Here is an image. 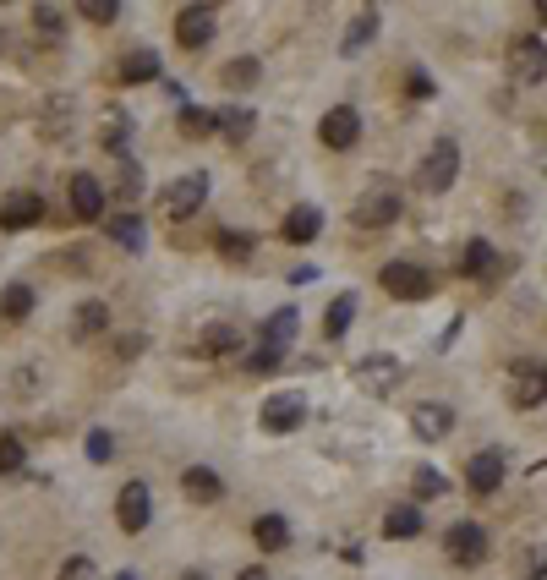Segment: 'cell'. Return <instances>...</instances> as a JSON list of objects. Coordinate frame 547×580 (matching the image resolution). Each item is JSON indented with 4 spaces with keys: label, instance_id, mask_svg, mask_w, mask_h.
Listing matches in <instances>:
<instances>
[{
    "label": "cell",
    "instance_id": "cell-1",
    "mask_svg": "<svg viewBox=\"0 0 547 580\" xmlns=\"http://www.w3.org/2000/svg\"><path fill=\"white\" fill-rule=\"evenodd\" d=\"M351 219H356V225H362V230H383V225H394V219H400V192H394L389 181H378V187H367L362 197H356Z\"/></svg>",
    "mask_w": 547,
    "mask_h": 580
},
{
    "label": "cell",
    "instance_id": "cell-4",
    "mask_svg": "<svg viewBox=\"0 0 547 580\" xmlns=\"http://www.w3.org/2000/svg\"><path fill=\"white\" fill-rule=\"evenodd\" d=\"M378 285L389 290V296H400V301H427L433 296V280H427V269H416V263H383Z\"/></svg>",
    "mask_w": 547,
    "mask_h": 580
},
{
    "label": "cell",
    "instance_id": "cell-19",
    "mask_svg": "<svg viewBox=\"0 0 547 580\" xmlns=\"http://www.w3.org/2000/svg\"><path fill=\"white\" fill-rule=\"evenodd\" d=\"M279 230H285V241H296V247H307V241H312V236H318V230H323V214H318V208H312V203H296V208H290V214H285V225H279Z\"/></svg>",
    "mask_w": 547,
    "mask_h": 580
},
{
    "label": "cell",
    "instance_id": "cell-31",
    "mask_svg": "<svg viewBox=\"0 0 547 580\" xmlns=\"http://www.w3.org/2000/svg\"><path fill=\"white\" fill-rule=\"evenodd\" d=\"M115 170H121V176H115V197H121V203H132V197L143 192V170H137V159L126 154V148L115 154Z\"/></svg>",
    "mask_w": 547,
    "mask_h": 580
},
{
    "label": "cell",
    "instance_id": "cell-11",
    "mask_svg": "<svg viewBox=\"0 0 547 580\" xmlns=\"http://www.w3.org/2000/svg\"><path fill=\"white\" fill-rule=\"evenodd\" d=\"M318 137H323V148H356L362 143V115H356L351 104H334V110L323 115Z\"/></svg>",
    "mask_w": 547,
    "mask_h": 580
},
{
    "label": "cell",
    "instance_id": "cell-37",
    "mask_svg": "<svg viewBox=\"0 0 547 580\" xmlns=\"http://www.w3.org/2000/svg\"><path fill=\"white\" fill-rule=\"evenodd\" d=\"M33 22H39V33H66V11L61 6H50V0H39V6H33Z\"/></svg>",
    "mask_w": 547,
    "mask_h": 580
},
{
    "label": "cell",
    "instance_id": "cell-8",
    "mask_svg": "<svg viewBox=\"0 0 547 580\" xmlns=\"http://www.w3.org/2000/svg\"><path fill=\"white\" fill-rule=\"evenodd\" d=\"M444 548H449V559H455V564L476 570V564L487 559V531L476 526V520H455V526H449V537H444Z\"/></svg>",
    "mask_w": 547,
    "mask_h": 580
},
{
    "label": "cell",
    "instance_id": "cell-40",
    "mask_svg": "<svg viewBox=\"0 0 547 580\" xmlns=\"http://www.w3.org/2000/svg\"><path fill=\"white\" fill-rule=\"evenodd\" d=\"M77 11H83L88 22H115V17H121V6H115V0H83Z\"/></svg>",
    "mask_w": 547,
    "mask_h": 580
},
{
    "label": "cell",
    "instance_id": "cell-7",
    "mask_svg": "<svg viewBox=\"0 0 547 580\" xmlns=\"http://www.w3.org/2000/svg\"><path fill=\"white\" fill-rule=\"evenodd\" d=\"M115 520H121V531H148V520H154V493H148V482H126L121 498H115Z\"/></svg>",
    "mask_w": 547,
    "mask_h": 580
},
{
    "label": "cell",
    "instance_id": "cell-36",
    "mask_svg": "<svg viewBox=\"0 0 547 580\" xmlns=\"http://www.w3.org/2000/svg\"><path fill=\"white\" fill-rule=\"evenodd\" d=\"M126 132H132V121H126L121 110H110V121H104L99 143H104V148H115V154H121V148H126Z\"/></svg>",
    "mask_w": 547,
    "mask_h": 580
},
{
    "label": "cell",
    "instance_id": "cell-24",
    "mask_svg": "<svg viewBox=\"0 0 547 580\" xmlns=\"http://www.w3.org/2000/svg\"><path fill=\"white\" fill-rule=\"evenodd\" d=\"M104 329H110V307H104V301H83V307L72 312L77 340H93V334H104Z\"/></svg>",
    "mask_w": 547,
    "mask_h": 580
},
{
    "label": "cell",
    "instance_id": "cell-10",
    "mask_svg": "<svg viewBox=\"0 0 547 580\" xmlns=\"http://www.w3.org/2000/svg\"><path fill=\"white\" fill-rule=\"evenodd\" d=\"M203 197H208V176H203V170H192V176H181V181H170V187H165V214L170 219H192L197 208H203Z\"/></svg>",
    "mask_w": 547,
    "mask_h": 580
},
{
    "label": "cell",
    "instance_id": "cell-33",
    "mask_svg": "<svg viewBox=\"0 0 547 580\" xmlns=\"http://www.w3.org/2000/svg\"><path fill=\"white\" fill-rule=\"evenodd\" d=\"M181 132L186 137H214L219 132V115L203 110V104H181Z\"/></svg>",
    "mask_w": 547,
    "mask_h": 580
},
{
    "label": "cell",
    "instance_id": "cell-6",
    "mask_svg": "<svg viewBox=\"0 0 547 580\" xmlns=\"http://www.w3.org/2000/svg\"><path fill=\"white\" fill-rule=\"evenodd\" d=\"M219 33V11L214 6H181L176 11V44L181 50H203Z\"/></svg>",
    "mask_w": 547,
    "mask_h": 580
},
{
    "label": "cell",
    "instance_id": "cell-27",
    "mask_svg": "<svg viewBox=\"0 0 547 580\" xmlns=\"http://www.w3.org/2000/svg\"><path fill=\"white\" fill-rule=\"evenodd\" d=\"M383 537H394V542H405V537H422V509H411V504L389 509V515H383Z\"/></svg>",
    "mask_w": 547,
    "mask_h": 580
},
{
    "label": "cell",
    "instance_id": "cell-9",
    "mask_svg": "<svg viewBox=\"0 0 547 580\" xmlns=\"http://www.w3.org/2000/svg\"><path fill=\"white\" fill-rule=\"evenodd\" d=\"M509 72H515V83H542L547 77V44L537 33H526V39L509 44Z\"/></svg>",
    "mask_w": 547,
    "mask_h": 580
},
{
    "label": "cell",
    "instance_id": "cell-13",
    "mask_svg": "<svg viewBox=\"0 0 547 580\" xmlns=\"http://www.w3.org/2000/svg\"><path fill=\"white\" fill-rule=\"evenodd\" d=\"M449 427H455V411H449V405H438V400H422L411 411V433L422 438V444H444Z\"/></svg>",
    "mask_w": 547,
    "mask_h": 580
},
{
    "label": "cell",
    "instance_id": "cell-5",
    "mask_svg": "<svg viewBox=\"0 0 547 580\" xmlns=\"http://www.w3.org/2000/svg\"><path fill=\"white\" fill-rule=\"evenodd\" d=\"M301 422H307V394L279 389V394L263 400V427H269V433H296Z\"/></svg>",
    "mask_w": 547,
    "mask_h": 580
},
{
    "label": "cell",
    "instance_id": "cell-45",
    "mask_svg": "<svg viewBox=\"0 0 547 580\" xmlns=\"http://www.w3.org/2000/svg\"><path fill=\"white\" fill-rule=\"evenodd\" d=\"M236 580H269V570H258V564H252V570H241Z\"/></svg>",
    "mask_w": 547,
    "mask_h": 580
},
{
    "label": "cell",
    "instance_id": "cell-39",
    "mask_svg": "<svg viewBox=\"0 0 547 580\" xmlns=\"http://www.w3.org/2000/svg\"><path fill=\"white\" fill-rule=\"evenodd\" d=\"M520 580H547V548H526L520 553Z\"/></svg>",
    "mask_w": 547,
    "mask_h": 580
},
{
    "label": "cell",
    "instance_id": "cell-16",
    "mask_svg": "<svg viewBox=\"0 0 547 580\" xmlns=\"http://www.w3.org/2000/svg\"><path fill=\"white\" fill-rule=\"evenodd\" d=\"M181 493L192 498V504H219L225 498V482L214 477L208 466H186V477H181Z\"/></svg>",
    "mask_w": 547,
    "mask_h": 580
},
{
    "label": "cell",
    "instance_id": "cell-25",
    "mask_svg": "<svg viewBox=\"0 0 547 580\" xmlns=\"http://www.w3.org/2000/svg\"><path fill=\"white\" fill-rule=\"evenodd\" d=\"M296 323H301V312H296V307H279L274 318L263 323V345L285 356V345H290V334H296Z\"/></svg>",
    "mask_w": 547,
    "mask_h": 580
},
{
    "label": "cell",
    "instance_id": "cell-14",
    "mask_svg": "<svg viewBox=\"0 0 547 580\" xmlns=\"http://www.w3.org/2000/svg\"><path fill=\"white\" fill-rule=\"evenodd\" d=\"M44 219V197L39 192H11L6 203H0V230H28Z\"/></svg>",
    "mask_w": 547,
    "mask_h": 580
},
{
    "label": "cell",
    "instance_id": "cell-21",
    "mask_svg": "<svg viewBox=\"0 0 547 580\" xmlns=\"http://www.w3.org/2000/svg\"><path fill=\"white\" fill-rule=\"evenodd\" d=\"M214 115H219V137H230V143H247L252 126H258V115H252L247 104H225V110H214Z\"/></svg>",
    "mask_w": 547,
    "mask_h": 580
},
{
    "label": "cell",
    "instance_id": "cell-15",
    "mask_svg": "<svg viewBox=\"0 0 547 580\" xmlns=\"http://www.w3.org/2000/svg\"><path fill=\"white\" fill-rule=\"evenodd\" d=\"M356 378H362L367 394H389L400 384V362L394 356H367V362H356Z\"/></svg>",
    "mask_w": 547,
    "mask_h": 580
},
{
    "label": "cell",
    "instance_id": "cell-44",
    "mask_svg": "<svg viewBox=\"0 0 547 580\" xmlns=\"http://www.w3.org/2000/svg\"><path fill=\"white\" fill-rule=\"evenodd\" d=\"M61 580H93V564H88V559H72V564L61 570Z\"/></svg>",
    "mask_w": 547,
    "mask_h": 580
},
{
    "label": "cell",
    "instance_id": "cell-2",
    "mask_svg": "<svg viewBox=\"0 0 547 580\" xmlns=\"http://www.w3.org/2000/svg\"><path fill=\"white\" fill-rule=\"evenodd\" d=\"M460 176V143L455 137H438L422 159V192H449Z\"/></svg>",
    "mask_w": 547,
    "mask_h": 580
},
{
    "label": "cell",
    "instance_id": "cell-46",
    "mask_svg": "<svg viewBox=\"0 0 547 580\" xmlns=\"http://www.w3.org/2000/svg\"><path fill=\"white\" fill-rule=\"evenodd\" d=\"M537 22H542V28H547V0H542V6H537Z\"/></svg>",
    "mask_w": 547,
    "mask_h": 580
},
{
    "label": "cell",
    "instance_id": "cell-43",
    "mask_svg": "<svg viewBox=\"0 0 547 580\" xmlns=\"http://www.w3.org/2000/svg\"><path fill=\"white\" fill-rule=\"evenodd\" d=\"M405 88H411L416 99H433V77H422V72H411V77H405Z\"/></svg>",
    "mask_w": 547,
    "mask_h": 580
},
{
    "label": "cell",
    "instance_id": "cell-47",
    "mask_svg": "<svg viewBox=\"0 0 547 580\" xmlns=\"http://www.w3.org/2000/svg\"><path fill=\"white\" fill-rule=\"evenodd\" d=\"M181 580H208V575H203V570H192V575H181Z\"/></svg>",
    "mask_w": 547,
    "mask_h": 580
},
{
    "label": "cell",
    "instance_id": "cell-48",
    "mask_svg": "<svg viewBox=\"0 0 547 580\" xmlns=\"http://www.w3.org/2000/svg\"><path fill=\"white\" fill-rule=\"evenodd\" d=\"M115 580H137V575H132V570H121V575H115Z\"/></svg>",
    "mask_w": 547,
    "mask_h": 580
},
{
    "label": "cell",
    "instance_id": "cell-28",
    "mask_svg": "<svg viewBox=\"0 0 547 580\" xmlns=\"http://www.w3.org/2000/svg\"><path fill=\"white\" fill-rule=\"evenodd\" d=\"M351 318H356V296H351V290H340V296L329 301V312H323V334L340 340V334L351 329Z\"/></svg>",
    "mask_w": 547,
    "mask_h": 580
},
{
    "label": "cell",
    "instance_id": "cell-42",
    "mask_svg": "<svg viewBox=\"0 0 547 580\" xmlns=\"http://www.w3.org/2000/svg\"><path fill=\"white\" fill-rule=\"evenodd\" d=\"M110 455H115L110 433H88V460H110Z\"/></svg>",
    "mask_w": 547,
    "mask_h": 580
},
{
    "label": "cell",
    "instance_id": "cell-41",
    "mask_svg": "<svg viewBox=\"0 0 547 580\" xmlns=\"http://www.w3.org/2000/svg\"><path fill=\"white\" fill-rule=\"evenodd\" d=\"M247 367H252V373H274V367H279V351H269V345H258V351L247 356Z\"/></svg>",
    "mask_w": 547,
    "mask_h": 580
},
{
    "label": "cell",
    "instance_id": "cell-20",
    "mask_svg": "<svg viewBox=\"0 0 547 580\" xmlns=\"http://www.w3.org/2000/svg\"><path fill=\"white\" fill-rule=\"evenodd\" d=\"M498 269V252H493V241H465L460 247V274H471V280H487V274Z\"/></svg>",
    "mask_w": 547,
    "mask_h": 580
},
{
    "label": "cell",
    "instance_id": "cell-29",
    "mask_svg": "<svg viewBox=\"0 0 547 580\" xmlns=\"http://www.w3.org/2000/svg\"><path fill=\"white\" fill-rule=\"evenodd\" d=\"M28 312H33V285L17 280V285L0 290V318H6V323H22Z\"/></svg>",
    "mask_w": 547,
    "mask_h": 580
},
{
    "label": "cell",
    "instance_id": "cell-35",
    "mask_svg": "<svg viewBox=\"0 0 547 580\" xmlns=\"http://www.w3.org/2000/svg\"><path fill=\"white\" fill-rule=\"evenodd\" d=\"M252 247H258V241H252L247 230H241V236H236V230H219V252H225L230 263H247V258H252Z\"/></svg>",
    "mask_w": 547,
    "mask_h": 580
},
{
    "label": "cell",
    "instance_id": "cell-22",
    "mask_svg": "<svg viewBox=\"0 0 547 580\" xmlns=\"http://www.w3.org/2000/svg\"><path fill=\"white\" fill-rule=\"evenodd\" d=\"M159 72H165V66H159L154 50H126L121 55V83H154Z\"/></svg>",
    "mask_w": 547,
    "mask_h": 580
},
{
    "label": "cell",
    "instance_id": "cell-17",
    "mask_svg": "<svg viewBox=\"0 0 547 580\" xmlns=\"http://www.w3.org/2000/svg\"><path fill=\"white\" fill-rule=\"evenodd\" d=\"M104 236H110L115 247H126V252L148 247V230H143V219H137V214H110V219H104Z\"/></svg>",
    "mask_w": 547,
    "mask_h": 580
},
{
    "label": "cell",
    "instance_id": "cell-23",
    "mask_svg": "<svg viewBox=\"0 0 547 580\" xmlns=\"http://www.w3.org/2000/svg\"><path fill=\"white\" fill-rule=\"evenodd\" d=\"M378 22H383V17H378V6L356 11V22H351V33H345V44H340V50H345V55H362L367 44L378 39Z\"/></svg>",
    "mask_w": 547,
    "mask_h": 580
},
{
    "label": "cell",
    "instance_id": "cell-26",
    "mask_svg": "<svg viewBox=\"0 0 547 580\" xmlns=\"http://www.w3.org/2000/svg\"><path fill=\"white\" fill-rule=\"evenodd\" d=\"M236 351H241V329H230V323H214L197 340V356H236Z\"/></svg>",
    "mask_w": 547,
    "mask_h": 580
},
{
    "label": "cell",
    "instance_id": "cell-30",
    "mask_svg": "<svg viewBox=\"0 0 547 580\" xmlns=\"http://www.w3.org/2000/svg\"><path fill=\"white\" fill-rule=\"evenodd\" d=\"M252 537H258V548H263V553H285V542H290L285 515H263L258 526H252Z\"/></svg>",
    "mask_w": 547,
    "mask_h": 580
},
{
    "label": "cell",
    "instance_id": "cell-32",
    "mask_svg": "<svg viewBox=\"0 0 547 580\" xmlns=\"http://www.w3.org/2000/svg\"><path fill=\"white\" fill-rule=\"evenodd\" d=\"M258 77H263V66L252 61V55H236V61H230L225 72H219V83H225V88H236V94H241V88H252Z\"/></svg>",
    "mask_w": 547,
    "mask_h": 580
},
{
    "label": "cell",
    "instance_id": "cell-38",
    "mask_svg": "<svg viewBox=\"0 0 547 580\" xmlns=\"http://www.w3.org/2000/svg\"><path fill=\"white\" fill-rule=\"evenodd\" d=\"M411 482H416V498H444V493H449V482L438 477L433 466H416V477H411Z\"/></svg>",
    "mask_w": 547,
    "mask_h": 580
},
{
    "label": "cell",
    "instance_id": "cell-3",
    "mask_svg": "<svg viewBox=\"0 0 547 580\" xmlns=\"http://www.w3.org/2000/svg\"><path fill=\"white\" fill-rule=\"evenodd\" d=\"M547 400V362H515L509 367V405H520V411H537Z\"/></svg>",
    "mask_w": 547,
    "mask_h": 580
},
{
    "label": "cell",
    "instance_id": "cell-34",
    "mask_svg": "<svg viewBox=\"0 0 547 580\" xmlns=\"http://www.w3.org/2000/svg\"><path fill=\"white\" fill-rule=\"evenodd\" d=\"M22 460H28V449H22V433H0V477L22 471Z\"/></svg>",
    "mask_w": 547,
    "mask_h": 580
},
{
    "label": "cell",
    "instance_id": "cell-18",
    "mask_svg": "<svg viewBox=\"0 0 547 580\" xmlns=\"http://www.w3.org/2000/svg\"><path fill=\"white\" fill-rule=\"evenodd\" d=\"M72 214L77 219H99L104 214V187H99V176H72Z\"/></svg>",
    "mask_w": 547,
    "mask_h": 580
},
{
    "label": "cell",
    "instance_id": "cell-12",
    "mask_svg": "<svg viewBox=\"0 0 547 580\" xmlns=\"http://www.w3.org/2000/svg\"><path fill=\"white\" fill-rule=\"evenodd\" d=\"M504 455L498 449H482V455H471V466H465V487H471L476 498H487V493H498L504 487Z\"/></svg>",
    "mask_w": 547,
    "mask_h": 580
}]
</instances>
